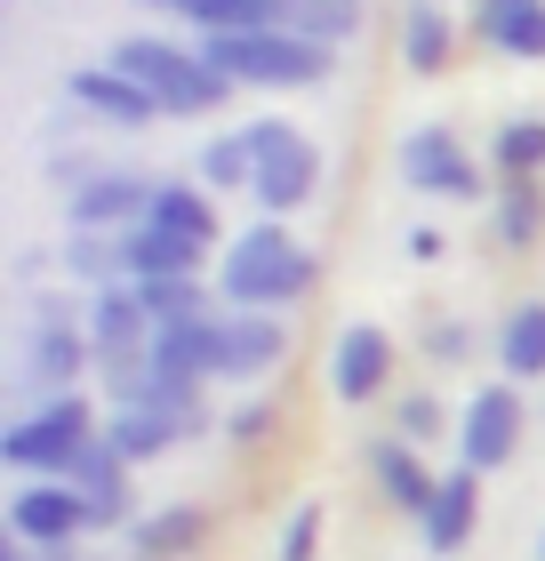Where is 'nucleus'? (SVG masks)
<instances>
[{
    "label": "nucleus",
    "mask_w": 545,
    "mask_h": 561,
    "mask_svg": "<svg viewBox=\"0 0 545 561\" xmlns=\"http://www.w3.org/2000/svg\"><path fill=\"white\" fill-rule=\"evenodd\" d=\"M89 329H72L65 313H41L33 321V345H24V377L33 386H48V393H72V377L89 369Z\"/></svg>",
    "instance_id": "obj_16"
},
{
    "label": "nucleus",
    "mask_w": 545,
    "mask_h": 561,
    "mask_svg": "<svg viewBox=\"0 0 545 561\" xmlns=\"http://www.w3.org/2000/svg\"><path fill=\"white\" fill-rule=\"evenodd\" d=\"M498 369L513 377V386H537L545 377V297H522L498 321Z\"/></svg>",
    "instance_id": "obj_23"
},
{
    "label": "nucleus",
    "mask_w": 545,
    "mask_h": 561,
    "mask_svg": "<svg viewBox=\"0 0 545 561\" xmlns=\"http://www.w3.org/2000/svg\"><path fill=\"white\" fill-rule=\"evenodd\" d=\"M105 442V425L81 393H48L33 417H9L0 425V466H16L24 481H65L81 457Z\"/></svg>",
    "instance_id": "obj_3"
},
{
    "label": "nucleus",
    "mask_w": 545,
    "mask_h": 561,
    "mask_svg": "<svg viewBox=\"0 0 545 561\" xmlns=\"http://www.w3.org/2000/svg\"><path fill=\"white\" fill-rule=\"evenodd\" d=\"M193 41L201 33H273V24H289V0H193Z\"/></svg>",
    "instance_id": "obj_26"
},
{
    "label": "nucleus",
    "mask_w": 545,
    "mask_h": 561,
    "mask_svg": "<svg viewBox=\"0 0 545 561\" xmlns=\"http://www.w3.org/2000/svg\"><path fill=\"white\" fill-rule=\"evenodd\" d=\"M489 152H498V169H506V176H545V121H537V113L498 121Z\"/></svg>",
    "instance_id": "obj_31"
},
{
    "label": "nucleus",
    "mask_w": 545,
    "mask_h": 561,
    "mask_svg": "<svg viewBox=\"0 0 545 561\" xmlns=\"http://www.w3.org/2000/svg\"><path fill=\"white\" fill-rule=\"evenodd\" d=\"M273 425H281V417H273V401H265V393H249V401H232L225 442H232V449H265V442H273Z\"/></svg>",
    "instance_id": "obj_33"
},
{
    "label": "nucleus",
    "mask_w": 545,
    "mask_h": 561,
    "mask_svg": "<svg viewBox=\"0 0 545 561\" xmlns=\"http://www.w3.org/2000/svg\"><path fill=\"white\" fill-rule=\"evenodd\" d=\"M152 185H161V176L96 169L89 185H72V233H128V225H145L152 217Z\"/></svg>",
    "instance_id": "obj_10"
},
{
    "label": "nucleus",
    "mask_w": 545,
    "mask_h": 561,
    "mask_svg": "<svg viewBox=\"0 0 545 561\" xmlns=\"http://www.w3.org/2000/svg\"><path fill=\"white\" fill-rule=\"evenodd\" d=\"M152 9H177V16H185V9H193V0H152Z\"/></svg>",
    "instance_id": "obj_39"
},
{
    "label": "nucleus",
    "mask_w": 545,
    "mask_h": 561,
    "mask_svg": "<svg viewBox=\"0 0 545 561\" xmlns=\"http://www.w3.org/2000/svg\"><path fill=\"white\" fill-rule=\"evenodd\" d=\"M474 522H481V473L474 466H450V473H441V490H433V505L418 514V538H425V553H465Z\"/></svg>",
    "instance_id": "obj_13"
},
{
    "label": "nucleus",
    "mask_w": 545,
    "mask_h": 561,
    "mask_svg": "<svg viewBox=\"0 0 545 561\" xmlns=\"http://www.w3.org/2000/svg\"><path fill=\"white\" fill-rule=\"evenodd\" d=\"M209 249L185 241V233H161V225H128L121 233V280H177V273H201Z\"/></svg>",
    "instance_id": "obj_18"
},
{
    "label": "nucleus",
    "mask_w": 545,
    "mask_h": 561,
    "mask_svg": "<svg viewBox=\"0 0 545 561\" xmlns=\"http://www.w3.org/2000/svg\"><path fill=\"white\" fill-rule=\"evenodd\" d=\"M72 105L96 113L105 129H145V121H161V105H152V89H137L121 65H89V72H72Z\"/></svg>",
    "instance_id": "obj_14"
},
{
    "label": "nucleus",
    "mask_w": 545,
    "mask_h": 561,
    "mask_svg": "<svg viewBox=\"0 0 545 561\" xmlns=\"http://www.w3.org/2000/svg\"><path fill=\"white\" fill-rule=\"evenodd\" d=\"M401 185L425 193V201H474V193H489L481 169H474V152H465L450 129H409L401 137Z\"/></svg>",
    "instance_id": "obj_8"
},
{
    "label": "nucleus",
    "mask_w": 545,
    "mask_h": 561,
    "mask_svg": "<svg viewBox=\"0 0 545 561\" xmlns=\"http://www.w3.org/2000/svg\"><path fill=\"white\" fill-rule=\"evenodd\" d=\"M241 137H249V152H257V185H249V201H257L273 225L321 193V152H314V137H305L297 121H249Z\"/></svg>",
    "instance_id": "obj_5"
},
{
    "label": "nucleus",
    "mask_w": 545,
    "mask_h": 561,
    "mask_svg": "<svg viewBox=\"0 0 545 561\" xmlns=\"http://www.w3.org/2000/svg\"><path fill=\"white\" fill-rule=\"evenodd\" d=\"M394 337H385L377 321H353V329H337V345H329V393L345 401V410H370V401H385V386H394Z\"/></svg>",
    "instance_id": "obj_7"
},
{
    "label": "nucleus",
    "mask_w": 545,
    "mask_h": 561,
    "mask_svg": "<svg viewBox=\"0 0 545 561\" xmlns=\"http://www.w3.org/2000/svg\"><path fill=\"white\" fill-rule=\"evenodd\" d=\"M193 48L232 89H314V81L337 72V48L289 33V24H273V33H201Z\"/></svg>",
    "instance_id": "obj_2"
},
{
    "label": "nucleus",
    "mask_w": 545,
    "mask_h": 561,
    "mask_svg": "<svg viewBox=\"0 0 545 561\" xmlns=\"http://www.w3.org/2000/svg\"><path fill=\"white\" fill-rule=\"evenodd\" d=\"M289 362V321L281 313H225V353H217V377L232 386H257Z\"/></svg>",
    "instance_id": "obj_11"
},
{
    "label": "nucleus",
    "mask_w": 545,
    "mask_h": 561,
    "mask_svg": "<svg viewBox=\"0 0 545 561\" xmlns=\"http://www.w3.org/2000/svg\"><path fill=\"white\" fill-rule=\"evenodd\" d=\"M81 329H89V345H96V362H105V353H152V313H145L137 280H113V289H96Z\"/></svg>",
    "instance_id": "obj_15"
},
{
    "label": "nucleus",
    "mask_w": 545,
    "mask_h": 561,
    "mask_svg": "<svg viewBox=\"0 0 545 561\" xmlns=\"http://www.w3.org/2000/svg\"><path fill=\"white\" fill-rule=\"evenodd\" d=\"M81 529H89V505L72 481H16L9 490V538L24 546H81Z\"/></svg>",
    "instance_id": "obj_9"
},
{
    "label": "nucleus",
    "mask_w": 545,
    "mask_h": 561,
    "mask_svg": "<svg viewBox=\"0 0 545 561\" xmlns=\"http://www.w3.org/2000/svg\"><path fill=\"white\" fill-rule=\"evenodd\" d=\"M522 433H530L522 386L498 377V386H481L474 401H465V417H457V466H474V473L513 466V457H522Z\"/></svg>",
    "instance_id": "obj_6"
},
{
    "label": "nucleus",
    "mask_w": 545,
    "mask_h": 561,
    "mask_svg": "<svg viewBox=\"0 0 545 561\" xmlns=\"http://www.w3.org/2000/svg\"><path fill=\"white\" fill-rule=\"evenodd\" d=\"M425 353H433V362H450V369H457L465 353H474V329H465V321H433V329H425Z\"/></svg>",
    "instance_id": "obj_36"
},
{
    "label": "nucleus",
    "mask_w": 545,
    "mask_h": 561,
    "mask_svg": "<svg viewBox=\"0 0 545 561\" xmlns=\"http://www.w3.org/2000/svg\"><path fill=\"white\" fill-rule=\"evenodd\" d=\"M145 225H161V233H185V241H201V249H217L225 241V225H217V193L209 185H152V217Z\"/></svg>",
    "instance_id": "obj_22"
},
{
    "label": "nucleus",
    "mask_w": 545,
    "mask_h": 561,
    "mask_svg": "<svg viewBox=\"0 0 545 561\" xmlns=\"http://www.w3.org/2000/svg\"><path fill=\"white\" fill-rule=\"evenodd\" d=\"M201 185H209V193H249L257 185V152H249V137L241 129H232V137H209V145H201Z\"/></svg>",
    "instance_id": "obj_29"
},
{
    "label": "nucleus",
    "mask_w": 545,
    "mask_h": 561,
    "mask_svg": "<svg viewBox=\"0 0 545 561\" xmlns=\"http://www.w3.org/2000/svg\"><path fill=\"white\" fill-rule=\"evenodd\" d=\"M545 233V193H537V176H506L498 185V241L506 249H530Z\"/></svg>",
    "instance_id": "obj_28"
},
{
    "label": "nucleus",
    "mask_w": 545,
    "mask_h": 561,
    "mask_svg": "<svg viewBox=\"0 0 545 561\" xmlns=\"http://www.w3.org/2000/svg\"><path fill=\"white\" fill-rule=\"evenodd\" d=\"M370 481H377V497L394 505V514H409V522H418L433 505V490H441V473L418 457V442H401V433H377L370 442Z\"/></svg>",
    "instance_id": "obj_12"
},
{
    "label": "nucleus",
    "mask_w": 545,
    "mask_h": 561,
    "mask_svg": "<svg viewBox=\"0 0 545 561\" xmlns=\"http://www.w3.org/2000/svg\"><path fill=\"white\" fill-rule=\"evenodd\" d=\"M441 425H450V417H441L433 393H401L394 401V433H401V442H441Z\"/></svg>",
    "instance_id": "obj_34"
},
{
    "label": "nucleus",
    "mask_w": 545,
    "mask_h": 561,
    "mask_svg": "<svg viewBox=\"0 0 545 561\" xmlns=\"http://www.w3.org/2000/svg\"><path fill=\"white\" fill-rule=\"evenodd\" d=\"M0 561H24V538H9V546H0Z\"/></svg>",
    "instance_id": "obj_38"
},
{
    "label": "nucleus",
    "mask_w": 545,
    "mask_h": 561,
    "mask_svg": "<svg viewBox=\"0 0 545 561\" xmlns=\"http://www.w3.org/2000/svg\"><path fill=\"white\" fill-rule=\"evenodd\" d=\"M217 353H225V313L152 329V362H161L169 377H185V386H209V377H217Z\"/></svg>",
    "instance_id": "obj_17"
},
{
    "label": "nucleus",
    "mask_w": 545,
    "mask_h": 561,
    "mask_svg": "<svg viewBox=\"0 0 545 561\" xmlns=\"http://www.w3.org/2000/svg\"><path fill=\"white\" fill-rule=\"evenodd\" d=\"M314 546H321V505H297L281 529V561H314Z\"/></svg>",
    "instance_id": "obj_35"
},
{
    "label": "nucleus",
    "mask_w": 545,
    "mask_h": 561,
    "mask_svg": "<svg viewBox=\"0 0 545 561\" xmlns=\"http://www.w3.org/2000/svg\"><path fill=\"white\" fill-rule=\"evenodd\" d=\"M289 33L321 41V48H345L361 33V0H289Z\"/></svg>",
    "instance_id": "obj_30"
},
{
    "label": "nucleus",
    "mask_w": 545,
    "mask_h": 561,
    "mask_svg": "<svg viewBox=\"0 0 545 561\" xmlns=\"http://www.w3.org/2000/svg\"><path fill=\"white\" fill-rule=\"evenodd\" d=\"M537 553H545V538H537Z\"/></svg>",
    "instance_id": "obj_40"
},
{
    "label": "nucleus",
    "mask_w": 545,
    "mask_h": 561,
    "mask_svg": "<svg viewBox=\"0 0 545 561\" xmlns=\"http://www.w3.org/2000/svg\"><path fill=\"white\" fill-rule=\"evenodd\" d=\"M65 481L81 490V505H89V529H121V522H128V505H137V497H128V466H121V457H113L105 442H96V449H89V457H81V466H72Z\"/></svg>",
    "instance_id": "obj_19"
},
{
    "label": "nucleus",
    "mask_w": 545,
    "mask_h": 561,
    "mask_svg": "<svg viewBox=\"0 0 545 561\" xmlns=\"http://www.w3.org/2000/svg\"><path fill=\"white\" fill-rule=\"evenodd\" d=\"M401 57H409V72H441V65L457 57V24H450L441 0H409V16H401Z\"/></svg>",
    "instance_id": "obj_24"
},
{
    "label": "nucleus",
    "mask_w": 545,
    "mask_h": 561,
    "mask_svg": "<svg viewBox=\"0 0 545 561\" xmlns=\"http://www.w3.org/2000/svg\"><path fill=\"white\" fill-rule=\"evenodd\" d=\"M474 33H481L489 48H498V57L537 65V57H545V0H481Z\"/></svg>",
    "instance_id": "obj_21"
},
{
    "label": "nucleus",
    "mask_w": 545,
    "mask_h": 561,
    "mask_svg": "<svg viewBox=\"0 0 545 561\" xmlns=\"http://www.w3.org/2000/svg\"><path fill=\"white\" fill-rule=\"evenodd\" d=\"M105 65H121L137 89H152V105L161 113H217L225 96H232V81L201 57V48H177V41H152V33H128V41H113L105 48Z\"/></svg>",
    "instance_id": "obj_4"
},
{
    "label": "nucleus",
    "mask_w": 545,
    "mask_h": 561,
    "mask_svg": "<svg viewBox=\"0 0 545 561\" xmlns=\"http://www.w3.org/2000/svg\"><path fill=\"white\" fill-rule=\"evenodd\" d=\"M314 249H305L289 225H249L241 241L217 257V297L225 313H281V305H297L305 289H314Z\"/></svg>",
    "instance_id": "obj_1"
},
{
    "label": "nucleus",
    "mask_w": 545,
    "mask_h": 561,
    "mask_svg": "<svg viewBox=\"0 0 545 561\" xmlns=\"http://www.w3.org/2000/svg\"><path fill=\"white\" fill-rule=\"evenodd\" d=\"M65 273H81V280H96V289H113V280H121V233H72Z\"/></svg>",
    "instance_id": "obj_32"
},
{
    "label": "nucleus",
    "mask_w": 545,
    "mask_h": 561,
    "mask_svg": "<svg viewBox=\"0 0 545 561\" xmlns=\"http://www.w3.org/2000/svg\"><path fill=\"white\" fill-rule=\"evenodd\" d=\"M177 442H185V433L169 417H145V410H113V425H105V449L121 466H152V457H169Z\"/></svg>",
    "instance_id": "obj_25"
},
{
    "label": "nucleus",
    "mask_w": 545,
    "mask_h": 561,
    "mask_svg": "<svg viewBox=\"0 0 545 561\" xmlns=\"http://www.w3.org/2000/svg\"><path fill=\"white\" fill-rule=\"evenodd\" d=\"M409 257H418V265H441V257H450V241H441L433 225H418V233H409Z\"/></svg>",
    "instance_id": "obj_37"
},
{
    "label": "nucleus",
    "mask_w": 545,
    "mask_h": 561,
    "mask_svg": "<svg viewBox=\"0 0 545 561\" xmlns=\"http://www.w3.org/2000/svg\"><path fill=\"white\" fill-rule=\"evenodd\" d=\"M201 538H209V514H201V505H152V514L128 522V553L137 561H177Z\"/></svg>",
    "instance_id": "obj_20"
},
{
    "label": "nucleus",
    "mask_w": 545,
    "mask_h": 561,
    "mask_svg": "<svg viewBox=\"0 0 545 561\" xmlns=\"http://www.w3.org/2000/svg\"><path fill=\"white\" fill-rule=\"evenodd\" d=\"M137 297H145L152 329H177V321L217 313V305H209V280H201V273H177V280H137Z\"/></svg>",
    "instance_id": "obj_27"
}]
</instances>
